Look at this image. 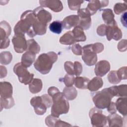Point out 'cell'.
Returning a JSON list of instances; mask_svg holds the SVG:
<instances>
[{"label": "cell", "instance_id": "obj_30", "mask_svg": "<svg viewBox=\"0 0 127 127\" xmlns=\"http://www.w3.org/2000/svg\"><path fill=\"white\" fill-rule=\"evenodd\" d=\"M27 48L26 51L31 52L35 54H37L40 51L39 45L34 39H29L27 41Z\"/></svg>", "mask_w": 127, "mask_h": 127}, {"label": "cell", "instance_id": "obj_7", "mask_svg": "<svg viewBox=\"0 0 127 127\" xmlns=\"http://www.w3.org/2000/svg\"><path fill=\"white\" fill-rule=\"evenodd\" d=\"M82 59L88 66H92L97 62V54L92 50L91 44L85 45L82 47Z\"/></svg>", "mask_w": 127, "mask_h": 127}, {"label": "cell", "instance_id": "obj_48", "mask_svg": "<svg viewBox=\"0 0 127 127\" xmlns=\"http://www.w3.org/2000/svg\"><path fill=\"white\" fill-rule=\"evenodd\" d=\"M59 91L60 90L56 87L52 86V87H50L49 88V89L48 90V93L51 97H52L54 94H55L56 92H57Z\"/></svg>", "mask_w": 127, "mask_h": 127}, {"label": "cell", "instance_id": "obj_1", "mask_svg": "<svg viewBox=\"0 0 127 127\" xmlns=\"http://www.w3.org/2000/svg\"><path fill=\"white\" fill-rule=\"evenodd\" d=\"M38 20L33 10H28L24 11L21 16L20 20L14 26V34L24 35L26 33L30 37H34L36 35L33 27Z\"/></svg>", "mask_w": 127, "mask_h": 127}, {"label": "cell", "instance_id": "obj_36", "mask_svg": "<svg viewBox=\"0 0 127 127\" xmlns=\"http://www.w3.org/2000/svg\"><path fill=\"white\" fill-rule=\"evenodd\" d=\"M84 2L83 0H67L68 5L70 10H78L80 9L81 4Z\"/></svg>", "mask_w": 127, "mask_h": 127}, {"label": "cell", "instance_id": "obj_5", "mask_svg": "<svg viewBox=\"0 0 127 127\" xmlns=\"http://www.w3.org/2000/svg\"><path fill=\"white\" fill-rule=\"evenodd\" d=\"M13 71L17 75L19 82L25 85L29 84L33 79L34 74L30 73L27 67L21 63H18L13 67Z\"/></svg>", "mask_w": 127, "mask_h": 127}, {"label": "cell", "instance_id": "obj_31", "mask_svg": "<svg viewBox=\"0 0 127 127\" xmlns=\"http://www.w3.org/2000/svg\"><path fill=\"white\" fill-rule=\"evenodd\" d=\"M62 21L57 20L52 22L49 25V29L51 32L56 34H60L63 30Z\"/></svg>", "mask_w": 127, "mask_h": 127}, {"label": "cell", "instance_id": "obj_47", "mask_svg": "<svg viewBox=\"0 0 127 127\" xmlns=\"http://www.w3.org/2000/svg\"><path fill=\"white\" fill-rule=\"evenodd\" d=\"M9 43H10V40L9 38L5 40L0 41V48L1 49H5L7 48L9 45Z\"/></svg>", "mask_w": 127, "mask_h": 127}, {"label": "cell", "instance_id": "obj_41", "mask_svg": "<svg viewBox=\"0 0 127 127\" xmlns=\"http://www.w3.org/2000/svg\"><path fill=\"white\" fill-rule=\"evenodd\" d=\"M91 45L92 50L96 54L100 53L104 50V45L101 43H95Z\"/></svg>", "mask_w": 127, "mask_h": 127}, {"label": "cell", "instance_id": "obj_45", "mask_svg": "<svg viewBox=\"0 0 127 127\" xmlns=\"http://www.w3.org/2000/svg\"><path fill=\"white\" fill-rule=\"evenodd\" d=\"M118 49L119 51L123 52L127 50V40L124 39L120 41L118 44Z\"/></svg>", "mask_w": 127, "mask_h": 127}, {"label": "cell", "instance_id": "obj_50", "mask_svg": "<svg viewBox=\"0 0 127 127\" xmlns=\"http://www.w3.org/2000/svg\"><path fill=\"white\" fill-rule=\"evenodd\" d=\"M121 21L122 24L125 27H127V12H125L121 16Z\"/></svg>", "mask_w": 127, "mask_h": 127}, {"label": "cell", "instance_id": "obj_4", "mask_svg": "<svg viewBox=\"0 0 127 127\" xmlns=\"http://www.w3.org/2000/svg\"><path fill=\"white\" fill-rule=\"evenodd\" d=\"M53 104L51 108V115L59 117L62 114L68 113L69 108L68 100L65 98L63 93L58 91L52 97Z\"/></svg>", "mask_w": 127, "mask_h": 127}, {"label": "cell", "instance_id": "obj_40", "mask_svg": "<svg viewBox=\"0 0 127 127\" xmlns=\"http://www.w3.org/2000/svg\"><path fill=\"white\" fill-rule=\"evenodd\" d=\"M117 73L119 78L122 80L127 79V67L124 66L117 70Z\"/></svg>", "mask_w": 127, "mask_h": 127}, {"label": "cell", "instance_id": "obj_19", "mask_svg": "<svg viewBox=\"0 0 127 127\" xmlns=\"http://www.w3.org/2000/svg\"><path fill=\"white\" fill-rule=\"evenodd\" d=\"M11 27L6 21H2L0 22V41L8 39L11 33Z\"/></svg>", "mask_w": 127, "mask_h": 127}, {"label": "cell", "instance_id": "obj_15", "mask_svg": "<svg viewBox=\"0 0 127 127\" xmlns=\"http://www.w3.org/2000/svg\"><path fill=\"white\" fill-rule=\"evenodd\" d=\"M46 125L49 127H71L72 126L64 121L61 120L59 117H55L52 115L47 116L45 119Z\"/></svg>", "mask_w": 127, "mask_h": 127}, {"label": "cell", "instance_id": "obj_18", "mask_svg": "<svg viewBox=\"0 0 127 127\" xmlns=\"http://www.w3.org/2000/svg\"><path fill=\"white\" fill-rule=\"evenodd\" d=\"M79 18L78 15H70L65 17L62 21L63 28L65 29H69L73 27L78 25Z\"/></svg>", "mask_w": 127, "mask_h": 127}, {"label": "cell", "instance_id": "obj_33", "mask_svg": "<svg viewBox=\"0 0 127 127\" xmlns=\"http://www.w3.org/2000/svg\"><path fill=\"white\" fill-rule=\"evenodd\" d=\"M0 111L2 110V108H4L6 109H10L14 106V101L13 97L7 98V99H3L2 98H0Z\"/></svg>", "mask_w": 127, "mask_h": 127}, {"label": "cell", "instance_id": "obj_21", "mask_svg": "<svg viewBox=\"0 0 127 127\" xmlns=\"http://www.w3.org/2000/svg\"><path fill=\"white\" fill-rule=\"evenodd\" d=\"M36 54L26 51L21 57V63L26 67H29L34 62L36 58Z\"/></svg>", "mask_w": 127, "mask_h": 127}, {"label": "cell", "instance_id": "obj_44", "mask_svg": "<svg viewBox=\"0 0 127 127\" xmlns=\"http://www.w3.org/2000/svg\"><path fill=\"white\" fill-rule=\"evenodd\" d=\"M107 25L106 24H101L99 25L97 28V33L99 36H104L106 35Z\"/></svg>", "mask_w": 127, "mask_h": 127}, {"label": "cell", "instance_id": "obj_42", "mask_svg": "<svg viewBox=\"0 0 127 127\" xmlns=\"http://www.w3.org/2000/svg\"><path fill=\"white\" fill-rule=\"evenodd\" d=\"M74 75L76 76H79L81 74L82 71V65L81 64L78 62V61H75L74 62Z\"/></svg>", "mask_w": 127, "mask_h": 127}, {"label": "cell", "instance_id": "obj_39", "mask_svg": "<svg viewBox=\"0 0 127 127\" xmlns=\"http://www.w3.org/2000/svg\"><path fill=\"white\" fill-rule=\"evenodd\" d=\"M64 69L67 74L74 75V64L70 61H66L64 64Z\"/></svg>", "mask_w": 127, "mask_h": 127}, {"label": "cell", "instance_id": "obj_12", "mask_svg": "<svg viewBox=\"0 0 127 127\" xmlns=\"http://www.w3.org/2000/svg\"><path fill=\"white\" fill-rule=\"evenodd\" d=\"M38 20L43 24L47 25V24L50 22L52 19V14L44 9L42 6H39L33 10Z\"/></svg>", "mask_w": 127, "mask_h": 127}, {"label": "cell", "instance_id": "obj_22", "mask_svg": "<svg viewBox=\"0 0 127 127\" xmlns=\"http://www.w3.org/2000/svg\"><path fill=\"white\" fill-rule=\"evenodd\" d=\"M103 85L102 79L99 76L94 77L90 80L87 86V89L90 91H96L101 88Z\"/></svg>", "mask_w": 127, "mask_h": 127}, {"label": "cell", "instance_id": "obj_10", "mask_svg": "<svg viewBox=\"0 0 127 127\" xmlns=\"http://www.w3.org/2000/svg\"><path fill=\"white\" fill-rule=\"evenodd\" d=\"M24 35H14L12 39V42L15 51L17 53H22L26 51L27 43Z\"/></svg>", "mask_w": 127, "mask_h": 127}, {"label": "cell", "instance_id": "obj_38", "mask_svg": "<svg viewBox=\"0 0 127 127\" xmlns=\"http://www.w3.org/2000/svg\"><path fill=\"white\" fill-rule=\"evenodd\" d=\"M75 77L73 75H70L69 74H66L64 77L63 81L67 87L72 86L74 84Z\"/></svg>", "mask_w": 127, "mask_h": 127}, {"label": "cell", "instance_id": "obj_26", "mask_svg": "<svg viewBox=\"0 0 127 127\" xmlns=\"http://www.w3.org/2000/svg\"><path fill=\"white\" fill-rule=\"evenodd\" d=\"M72 32L76 42H84L86 41V37L83 31V29L79 26L74 27Z\"/></svg>", "mask_w": 127, "mask_h": 127}, {"label": "cell", "instance_id": "obj_24", "mask_svg": "<svg viewBox=\"0 0 127 127\" xmlns=\"http://www.w3.org/2000/svg\"><path fill=\"white\" fill-rule=\"evenodd\" d=\"M43 83L40 79L34 78L29 84V88L31 93L36 94L41 91L42 89Z\"/></svg>", "mask_w": 127, "mask_h": 127}, {"label": "cell", "instance_id": "obj_28", "mask_svg": "<svg viewBox=\"0 0 127 127\" xmlns=\"http://www.w3.org/2000/svg\"><path fill=\"white\" fill-rule=\"evenodd\" d=\"M114 14L112 9L107 8L103 10L102 17L104 22L107 25L111 24L114 21Z\"/></svg>", "mask_w": 127, "mask_h": 127}, {"label": "cell", "instance_id": "obj_49", "mask_svg": "<svg viewBox=\"0 0 127 127\" xmlns=\"http://www.w3.org/2000/svg\"><path fill=\"white\" fill-rule=\"evenodd\" d=\"M0 78H2L3 77H5L7 74V70L5 66L0 65Z\"/></svg>", "mask_w": 127, "mask_h": 127}, {"label": "cell", "instance_id": "obj_27", "mask_svg": "<svg viewBox=\"0 0 127 127\" xmlns=\"http://www.w3.org/2000/svg\"><path fill=\"white\" fill-rule=\"evenodd\" d=\"M63 94L67 100H73L77 96V92L75 87L72 86H66L63 91Z\"/></svg>", "mask_w": 127, "mask_h": 127}, {"label": "cell", "instance_id": "obj_43", "mask_svg": "<svg viewBox=\"0 0 127 127\" xmlns=\"http://www.w3.org/2000/svg\"><path fill=\"white\" fill-rule=\"evenodd\" d=\"M71 50L73 53L77 56H80L82 55V47L78 44H73L71 47Z\"/></svg>", "mask_w": 127, "mask_h": 127}, {"label": "cell", "instance_id": "obj_2", "mask_svg": "<svg viewBox=\"0 0 127 127\" xmlns=\"http://www.w3.org/2000/svg\"><path fill=\"white\" fill-rule=\"evenodd\" d=\"M58 59V55L54 52L41 54L34 64L35 68L42 74L48 73Z\"/></svg>", "mask_w": 127, "mask_h": 127}, {"label": "cell", "instance_id": "obj_23", "mask_svg": "<svg viewBox=\"0 0 127 127\" xmlns=\"http://www.w3.org/2000/svg\"><path fill=\"white\" fill-rule=\"evenodd\" d=\"M126 97H121L118 98L115 103L117 110L124 116L127 114V102Z\"/></svg>", "mask_w": 127, "mask_h": 127}, {"label": "cell", "instance_id": "obj_16", "mask_svg": "<svg viewBox=\"0 0 127 127\" xmlns=\"http://www.w3.org/2000/svg\"><path fill=\"white\" fill-rule=\"evenodd\" d=\"M39 3L41 6L48 7L55 12H60L63 9V4L60 0H40Z\"/></svg>", "mask_w": 127, "mask_h": 127}, {"label": "cell", "instance_id": "obj_6", "mask_svg": "<svg viewBox=\"0 0 127 127\" xmlns=\"http://www.w3.org/2000/svg\"><path fill=\"white\" fill-rule=\"evenodd\" d=\"M91 124L93 127H104L107 123V117L104 115L102 111L97 108H92L89 113Z\"/></svg>", "mask_w": 127, "mask_h": 127}, {"label": "cell", "instance_id": "obj_17", "mask_svg": "<svg viewBox=\"0 0 127 127\" xmlns=\"http://www.w3.org/2000/svg\"><path fill=\"white\" fill-rule=\"evenodd\" d=\"M0 98L7 99L12 97L13 88L11 83L7 81L0 82Z\"/></svg>", "mask_w": 127, "mask_h": 127}, {"label": "cell", "instance_id": "obj_25", "mask_svg": "<svg viewBox=\"0 0 127 127\" xmlns=\"http://www.w3.org/2000/svg\"><path fill=\"white\" fill-rule=\"evenodd\" d=\"M59 41L61 44L65 45H70L76 43L71 31H69L64 33L60 38Z\"/></svg>", "mask_w": 127, "mask_h": 127}, {"label": "cell", "instance_id": "obj_14", "mask_svg": "<svg viewBox=\"0 0 127 127\" xmlns=\"http://www.w3.org/2000/svg\"><path fill=\"white\" fill-rule=\"evenodd\" d=\"M108 0H93L89 1V3L86 8L90 12L91 15L96 13L97 11L102 7L107 6L108 5Z\"/></svg>", "mask_w": 127, "mask_h": 127}, {"label": "cell", "instance_id": "obj_3", "mask_svg": "<svg viewBox=\"0 0 127 127\" xmlns=\"http://www.w3.org/2000/svg\"><path fill=\"white\" fill-rule=\"evenodd\" d=\"M116 96L117 86H113L97 92L93 96L92 100L96 108L103 109L109 106L113 97Z\"/></svg>", "mask_w": 127, "mask_h": 127}, {"label": "cell", "instance_id": "obj_13", "mask_svg": "<svg viewBox=\"0 0 127 127\" xmlns=\"http://www.w3.org/2000/svg\"><path fill=\"white\" fill-rule=\"evenodd\" d=\"M110 69V64L107 61L102 60L98 62L96 64L94 71L97 76L102 77L106 75Z\"/></svg>", "mask_w": 127, "mask_h": 127}, {"label": "cell", "instance_id": "obj_11", "mask_svg": "<svg viewBox=\"0 0 127 127\" xmlns=\"http://www.w3.org/2000/svg\"><path fill=\"white\" fill-rule=\"evenodd\" d=\"M30 104L33 107L35 113L38 115H44L48 108L44 103L41 96H35L32 98Z\"/></svg>", "mask_w": 127, "mask_h": 127}, {"label": "cell", "instance_id": "obj_29", "mask_svg": "<svg viewBox=\"0 0 127 127\" xmlns=\"http://www.w3.org/2000/svg\"><path fill=\"white\" fill-rule=\"evenodd\" d=\"M89 81L90 80L88 78L77 76L74 79V84L75 87L79 89H87V86Z\"/></svg>", "mask_w": 127, "mask_h": 127}, {"label": "cell", "instance_id": "obj_20", "mask_svg": "<svg viewBox=\"0 0 127 127\" xmlns=\"http://www.w3.org/2000/svg\"><path fill=\"white\" fill-rule=\"evenodd\" d=\"M107 120L109 127H122L123 125V119L116 113L109 115Z\"/></svg>", "mask_w": 127, "mask_h": 127}, {"label": "cell", "instance_id": "obj_46", "mask_svg": "<svg viewBox=\"0 0 127 127\" xmlns=\"http://www.w3.org/2000/svg\"><path fill=\"white\" fill-rule=\"evenodd\" d=\"M107 111L110 114H114L117 112V108L115 103L114 102H111L109 106L107 107Z\"/></svg>", "mask_w": 127, "mask_h": 127}, {"label": "cell", "instance_id": "obj_32", "mask_svg": "<svg viewBox=\"0 0 127 127\" xmlns=\"http://www.w3.org/2000/svg\"><path fill=\"white\" fill-rule=\"evenodd\" d=\"M12 60V55L8 51H3L0 54V63L2 64L6 65L10 63Z\"/></svg>", "mask_w": 127, "mask_h": 127}, {"label": "cell", "instance_id": "obj_34", "mask_svg": "<svg viewBox=\"0 0 127 127\" xmlns=\"http://www.w3.org/2000/svg\"><path fill=\"white\" fill-rule=\"evenodd\" d=\"M108 79L112 84H118L121 81L118 76L117 70L111 71L108 75Z\"/></svg>", "mask_w": 127, "mask_h": 127}, {"label": "cell", "instance_id": "obj_8", "mask_svg": "<svg viewBox=\"0 0 127 127\" xmlns=\"http://www.w3.org/2000/svg\"><path fill=\"white\" fill-rule=\"evenodd\" d=\"M77 15L79 18L78 25L83 30L88 29L91 25V14L86 8H80L77 10Z\"/></svg>", "mask_w": 127, "mask_h": 127}, {"label": "cell", "instance_id": "obj_37", "mask_svg": "<svg viewBox=\"0 0 127 127\" xmlns=\"http://www.w3.org/2000/svg\"><path fill=\"white\" fill-rule=\"evenodd\" d=\"M127 95V85L122 84L117 86V96L120 97H126Z\"/></svg>", "mask_w": 127, "mask_h": 127}, {"label": "cell", "instance_id": "obj_35", "mask_svg": "<svg viewBox=\"0 0 127 127\" xmlns=\"http://www.w3.org/2000/svg\"><path fill=\"white\" fill-rule=\"evenodd\" d=\"M127 9V5L126 3L118 2L115 4L114 6V10L116 14H120Z\"/></svg>", "mask_w": 127, "mask_h": 127}, {"label": "cell", "instance_id": "obj_9", "mask_svg": "<svg viewBox=\"0 0 127 127\" xmlns=\"http://www.w3.org/2000/svg\"><path fill=\"white\" fill-rule=\"evenodd\" d=\"M106 35L108 41H111L112 39L118 41L122 38V31L118 26L115 20L111 24L107 25Z\"/></svg>", "mask_w": 127, "mask_h": 127}]
</instances>
